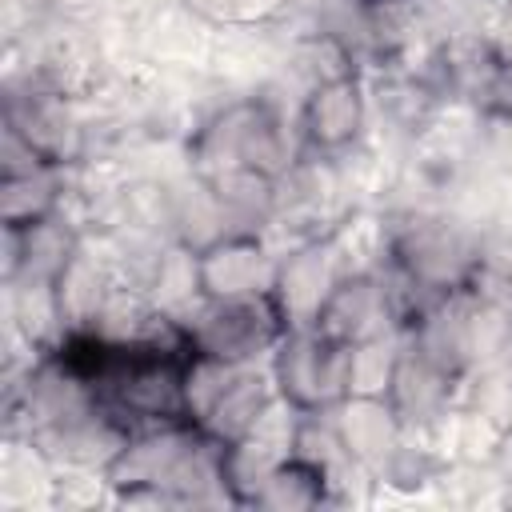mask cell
Masks as SVG:
<instances>
[{
	"label": "cell",
	"instance_id": "cell-25",
	"mask_svg": "<svg viewBox=\"0 0 512 512\" xmlns=\"http://www.w3.org/2000/svg\"><path fill=\"white\" fill-rule=\"evenodd\" d=\"M148 296H152V304L160 312H168L172 320H184L208 296L204 292V276H200V252L188 248V244H180V240H172Z\"/></svg>",
	"mask_w": 512,
	"mask_h": 512
},
{
	"label": "cell",
	"instance_id": "cell-4",
	"mask_svg": "<svg viewBox=\"0 0 512 512\" xmlns=\"http://www.w3.org/2000/svg\"><path fill=\"white\" fill-rule=\"evenodd\" d=\"M348 356H352L348 344L308 324V328H288L268 364L280 396H288L304 412H324L348 396Z\"/></svg>",
	"mask_w": 512,
	"mask_h": 512
},
{
	"label": "cell",
	"instance_id": "cell-6",
	"mask_svg": "<svg viewBox=\"0 0 512 512\" xmlns=\"http://www.w3.org/2000/svg\"><path fill=\"white\" fill-rule=\"evenodd\" d=\"M340 280H344V264H340L332 236H320V240H308V244L284 252L276 264V284H272V300H276L284 324L288 328L316 324L324 300L332 296V288Z\"/></svg>",
	"mask_w": 512,
	"mask_h": 512
},
{
	"label": "cell",
	"instance_id": "cell-28",
	"mask_svg": "<svg viewBox=\"0 0 512 512\" xmlns=\"http://www.w3.org/2000/svg\"><path fill=\"white\" fill-rule=\"evenodd\" d=\"M96 504H116V488H112L108 472H92V468H56L52 508L80 512V508H96Z\"/></svg>",
	"mask_w": 512,
	"mask_h": 512
},
{
	"label": "cell",
	"instance_id": "cell-15",
	"mask_svg": "<svg viewBox=\"0 0 512 512\" xmlns=\"http://www.w3.org/2000/svg\"><path fill=\"white\" fill-rule=\"evenodd\" d=\"M328 412H332V424H336L348 456L360 460V464H368L372 472L404 440V420L396 416V408H392L388 396H344Z\"/></svg>",
	"mask_w": 512,
	"mask_h": 512
},
{
	"label": "cell",
	"instance_id": "cell-7",
	"mask_svg": "<svg viewBox=\"0 0 512 512\" xmlns=\"http://www.w3.org/2000/svg\"><path fill=\"white\" fill-rule=\"evenodd\" d=\"M80 244L84 232L60 212L32 224H4V284H56Z\"/></svg>",
	"mask_w": 512,
	"mask_h": 512
},
{
	"label": "cell",
	"instance_id": "cell-23",
	"mask_svg": "<svg viewBox=\"0 0 512 512\" xmlns=\"http://www.w3.org/2000/svg\"><path fill=\"white\" fill-rule=\"evenodd\" d=\"M344 276H376L392 260V224L376 208H356L332 232Z\"/></svg>",
	"mask_w": 512,
	"mask_h": 512
},
{
	"label": "cell",
	"instance_id": "cell-22",
	"mask_svg": "<svg viewBox=\"0 0 512 512\" xmlns=\"http://www.w3.org/2000/svg\"><path fill=\"white\" fill-rule=\"evenodd\" d=\"M280 72H284L292 84H300L304 92H316V88H324V84L360 76V64H356L352 52H348L344 44H336L332 36L308 32V36H296V40L284 44Z\"/></svg>",
	"mask_w": 512,
	"mask_h": 512
},
{
	"label": "cell",
	"instance_id": "cell-5",
	"mask_svg": "<svg viewBox=\"0 0 512 512\" xmlns=\"http://www.w3.org/2000/svg\"><path fill=\"white\" fill-rule=\"evenodd\" d=\"M4 124L52 164L72 168L84 160V104L72 96L32 84H4Z\"/></svg>",
	"mask_w": 512,
	"mask_h": 512
},
{
	"label": "cell",
	"instance_id": "cell-32",
	"mask_svg": "<svg viewBox=\"0 0 512 512\" xmlns=\"http://www.w3.org/2000/svg\"><path fill=\"white\" fill-rule=\"evenodd\" d=\"M488 40H492V48H496L500 60H512V4L496 16V24L488 28Z\"/></svg>",
	"mask_w": 512,
	"mask_h": 512
},
{
	"label": "cell",
	"instance_id": "cell-11",
	"mask_svg": "<svg viewBox=\"0 0 512 512\" xmlns=\"http://www.w3.org/2000/svg\"><path fill=\"white\" fill-rule=\"evenodd\" d=\"M212 28L216 24H208L184 0H160L156 8H148L140 16L136 48L144 60H152L160 68H204Z\"/></svg>",
	"mask_w": 512,
	"mask_h": 512
},
{
	"label": "cell",
	"instance_id": "cell-9",
	"mask_svg": "<svg viewBox=\"0 0 512 512\" xmlns=\"http://www.w3.org/2000/svg\"><path fill=\"white\" fill-rule=\"evenodd\" d=\"M284 36L272 24H216L204 72L236 92H256L268 76L280 72Z\"/></svg>",
	"mask_w": 512,
	"mask_h": 512
},
{
	"label": "cell",
	"instance_id": "cell-21",
	"mask_svg": "<svg viewBox=\"0 0 512 512\" xmlns=\"http://www.w3.org/2000/svg\"><path fill=\"white\" fill-rule=\"evenodd\" d=\"M4 316L40 348L60 352L68 344V324L56 300V284H4Z\"/></svg>",
	"mask_w": 512,
	"mask_h": 512
},
{
	"label": "cell",
	"instance_id": "cell-20",
	"mask_svg": "<svg viewBox=\"0 0 512 512\" xmlns=\"http://www.w3.org/2000/svg\"><path fill=\"white\" fill-rule=\"evenodd\" d=\"M112 288H116V276L108 272V264L88 244H80V252L56 276V300H60V312H64V324H68V340L92 332V324H96Z\"/></svg>",
	"mask_w": 512,
	"mask_h": 512
},
{
	"label": "cell",
	"instance_id": "cell-8",
	"mask_svg": "<svg viewBox=\"0 0 512 512\" xmlns=\"http://www.w3.org/2000/svg\"><path fill=\"white\" fill-rule=\"evenodd\" d=\"M132 424L120 420L116 412H108L104 404L84 412V416H72V420H60V424H48V428H36L32 440L44 448V456L56 464V468H92V472H108L116 464V456L128 448L132 440Z\"/></svg>",
	"mask_w": 512,
	"mask_h": 512
},
{
	"label": "cell",
	"instance_id": "cell-16",
	"mask_svg": "<svg viewBox=\"0 0 512 512\" xmlns=\"http://www.w3.org/2000/svg\"><path fill=\"white\" fill-rule=\"evenodd\" d=\"M316 328L352 348L360 340L392 332L396 324H392V316L384 308V292H380L376 276H344L332 288V296L324 300V308L316 316Z\"/></svg>",
	"mask_w": 512,
	"mask_h": 512
},
{
	"label": "cell",
	"instance_id": "cell-26",
	"mask_svg": "<svg viewBox=\"0 0 512 512\" xmlns=\"http://www.w3.org/2000/svg\"><path fill=\"white\" fill-rule=\"evenodd\" d=\"M400 348H404V332L400 328L352 344V356H348V396H388Z\"/></svg>",
	"mask_w": 512,
	"mask_h": 512
},
{
	"label": "cell",
	"instance_id": "cell-24",
	"mask_svg": "<svg viewBox=\"0 0 512 512\" xmlns=\"http://www.w3.org/2000/svg\"><path fill=\"white\" fill-rule=\"evenodd\" d=\"M68 188L64 164H44L28 176L0 180V216L4 224H32L40 216H52L60 208V196Z\"/></svg>",
	"mask_w": 512,
	"mask_h": 512
},
{
	"label": "cell",
	"instance_id": "cell-10",
	"mask_svg": "<svg viewBox=\"0 0 512 512\" xmlns=\"http://www.w3.org/2000/svg\"><path fill=\"white\" fill-rule=\"evenodd\" d=\"M404 340L428 364H436L452 380H464L476 368V348H472V288L444 292L412 328H404Z\"/></svg>",
	"mask_w": 512,
	"mask_h": 512
},
{
	"label": "cell",
	"instance_id": "cell-14",
	"mask_svg": "<svg viewBox=\"0 0 512 512\" xmlns=\"http://www.w3.org/2000/svg\"><path fill=\"white\" fill-rule=\"evenodd\" d=\"M276 392L280 388H276L272 364H232L224 388L216 392L208 412L196 420V428L220 444H232V440L248 436V428L256 424V416L268 408V400Z\"/></svg>",
	"mask_w": 512,
	"mask_h": 512
},
{
	"label": "cell",
	"instance_id": "cell-17",
	"mask_svg": "<svg viewBox=\"0 0 512 512\" xmlns=\"http://www.w3.org/2000/svg\"><path fill=\"white\" fill-rule=\"evenodd\" d=\"M456 388H460V380H452L448 372L428 364L404 340L400 360H396V376H392V388H388V400H392L396 416L404 420V428H416V424L456 408Z\"/></svg>",
	"mask_w": 512,
	"mask_h": 512
},
{
	"label": "cell",
	"instance_id": "cell-3",
	"mask_svg": "<svg viewBox=\"0 0 512 512\" xmlns=\"http://www.w3.org/2000/svg\"><path fill=\"white\" fill-rule=\"evenodd\" d=\"M192 352H208L236 364H264L272 360L276 344L284 340L288 324L272 300V292L256 296H204L180 320Z\"/></svg>",
	"mask_w": 512,
	"mask_h": 512
},
{
	"label": "cell",
	"instance_id": "cell-30",
	"mask_svg": "<svg viewBox=\"0 0 512 512\" xmlns=\"http://www.w3.org/2000/svg\"><path fill=\"white\" fill-rule=\"evenodd\" d=\"M480 268H488L496 276H512V224L488 228L480 236Z\"/></svg>",
	"mask_w": 512,
	"mask_h": 512
},
{
	"label": "cell",
	"instance_id": "cell-13",
	"mask_svg": "<svg viewBox=\"0 0 512 512\" xmlns=\"http://www.w3.org/2000/svg\"><path fill=\"white\" fill-rule=\"evenodd\" d=\"M280 256L260 236H224L200 252V276L208 296H256L272 292Z\"/></svg>",
	"mask_w": 512,
	"mask_h": 512
},
{
	"label": "cell",
	"instance_id": "cell-29",
	"mask_svg": "<svg viewBox=\"0 0 512 512\" xmlns=\"http://www.w3.org/2000/svg\"><path fill=\"white\" fill-rule=\"evenodd\" d=\"M44 164H52V160H44L16 128L4 124V140H0V180L28 176V172H36V168H44Z\"/></svg>",
	"mask_w": 512,
	"mask_h": 512
},
{
	"label": "cell",
	"instance_id": "cell-2",
	"mask_svg": "<svg viewBox=\"0 0 512 512\" xmlns=\"http://www.w3.org/2000/svg\"><path fill=\"white\" fill-rule=\"evenodd\" d=\"M392 224V260L408 268L432 292L468 288L480 272V228L468 224L452 204L388 216Z\"/></svg>",
	"mask_w": 512,
	"mask_h": 512
},
{
	"label": "cell",
	"instance_id": "cell-27",
	"mask_svg": "<svg viewBox=\"0 0 512 512\" xmlns=\"http://www.w3.org/2000/svg\"><path fill=\"white\" fill-rule=\"evenodd\" d=\"M324 500H328L324 496V476L292 456L288 464H280L268 476V484L256 496V508H316Z\"/></svg>",
	"mask_w": 512,
	"mask_h": 512
},
{
	"label": "cell",
	"instance_id": "cell-19",
	"mask_svg": "<svg viewBox=\"0 0 512 512\" xmlns=\"http://www.w3.org/2000/svg\"><path fill=\"white\" fill-rule=\"evenodd\" d=\"M220 200L228 236H260L272 224L276 212V176L256 168H228L216 176H204Z\"/></svg>",
	"mask_w": 512,
	"mask_h": 512
},
{
	"label": "cell",
	"instance_id": "cell-31",
	"mask_svg": "<svg viewBox=\"0 0 512 512\" xmlns=\"http://www.w3.org/2000/svg\"><path fill=\"white\" fill-rule=\"evenodd\" d=\"M484 112L512 120V60H500V68H496V76H492V88H488V96H484Z\"/></svg>",
	"mask_w": 512,
	"mask_h": 512
},
{
	"label": "cell",
	"instance_id": "cell-1",
	"mask_svg": "<svg viewBox=\"0 0 512 512\" xmlns=\"http://www.w3.org/2000/svg\"><path fill=\"white\" fill-rule=\"evenodd\" d=\"M300 152H304L300 120L276 108L272 100H264L260 92L228 100L188 136L192 172L200 176H216L228 168H256L280 176Z\"/></svg>",
	"mask_w": 512,
	"mask_h": 512
},
{
	"label": "cell",
	"instance_id": "cell-33",
	"mask_svg": "<svg viewBox=\"0 0 512 512\" xmlns=\"http://www.w3.org/2000/svg\"><path fill=\"white\" fill-rule=\"evenodd\" d=\"M508 4H512V0H508Z\"/></svg>",
	"mask_w": 512,
	"mask_h": 512
},
{
	"label": "cell",
	"instance_id": "cell-18",
	"mask_svg": "<svg viewBox=\"0 0 512 512\" xmlns=\"http://www.w3.org/2000/svg\"><path fill=\"white\" fill-rule=\"evenodd\" d=\"M52 488H56V464L44 456V448L32 436H4L0 508H8V512L52 508Z\"/></svg>",
	"mask_w": 512,
	"mask_h": 512
},
{
	"label": "cell",
	"instance_id": "cell-12",
	"mask_svg": "<svg viewBox=\"0 0 512 512\" xmlns=\"http://www.w3.org/2000/svg\"><path fill=\"white\" fill-rule=\"evenodd\" d=\"M368 128V92H364V76H348L336 84H324L316 92H308L304 108H300V136L304 148L312 152H340L348 144H356Z\"/></svg>",
	"mask_w": 512,
	"mask_h": 512
}]
</instances>
